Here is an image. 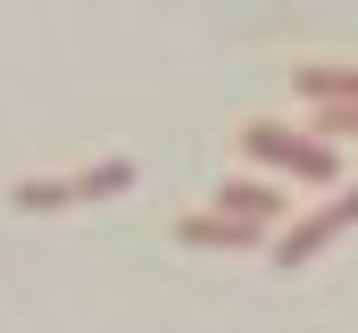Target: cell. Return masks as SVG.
Listing matches in <instances>:
<instances>
[{"mask_svg": "<svg viewBox=\"0 0 358 333\" xmlns=\"http://www.w3.org/2000/svg\"><path fill=\"white\" fill-rule=\"evenodd\" d=\"M234 150L250 166H275L283 183H342V150L317 142V134H300V125H283V117H242Z\"/></svg>", "mask_w": 358, "mask_h": 333, "instance_id": "6da1fadb", "label": "cell"}, {"mask_svg": "<svg viewBox=\"0 0 358 333\" xmlns=\"http://www.w3.org/2000/svg\"><path fill=\"white\" fill-rule=\"evenodd\" d=\"M134 183H142L134 159H92V166H67V175H17L8 183V208L17 217H59V208H84V200H117Z\"/></svg>", "mask_w": 358, "mask_h": 333, "instance_id": "7a4b0ae2", "label": "cell"}, {"mask_svg": "<svg viewBox=\"0 0 358 333\" xmlns=\"http://www.w3.org/2000/svg\"><path fill=\"white\" fill-rule=\"evenodd\" d=\"M350 225H358V183H342L325 208H300V217L275 234V250H267V258H275V267H308L317 250H334L342 234H350Z\"/></svg>", "mask_w": 358, "mask_h": 333, "instance_id": "3957f363", "label": "cell"}, {"mask_svg": "<svg viewBox=\"0 0 358 333\" xmlns=\"http://www.w3.org/2000/svg\"><path fill=\"white\" fill-rule=\"evenodd\" d=\"M183 250H275V225H250V217H225V208H183L176 217Z\"/></svg>", "mask_w": 358, "mask_h": 333, "instance_id": "277c9868", "label": "cell"}, {"mask_svg": "<svg viewBox=\"0 0 358 333\" xmlns=\"http://www.w3.org/2000/svg\"><path fill=\"white\" fill-rule=\"evenodd\" d=\"M292 92L317 108H358V59H292Z\"/></svg>", "mask_w": 358, "mask_h": 333, "instance_id": "5b68a950", "label": "cell"}, {"mask_svg": "<svg viewBox=\"0 0 358 333\" xmlns=\"http://www.w3.org/2000/svg\"><path fill=\"white\" fill-rule=\"evenodd\" d=\"M217 208L225 217H250V225H275V234L292 225V192L283 183H259V175H225L217 183Z\"/></svg>", "mask_w": 358, "mask_h": 333, "instance_id": "8992f818", "label": "cell"}, {"mask_svg": "<svg viewBox=\"0 0 358 333\" xmlns=\"http://www.w3.org/2000/svg\"><path fill=\"white\" fill-rule=\"evenodd\" d=\"M308 134H317V142H325V134H358V108H317Z\"/></svg>", "mask_w": 358, "mask_h": 333, "instance_id": "52a82bcc", "label": "cell"}]
</instances>
